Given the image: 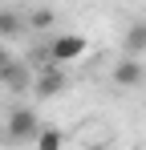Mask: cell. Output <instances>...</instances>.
<instances>
[{"label": "cell", "mask_w": 146, "mask_h": 150, "mask_svg": "<svg viewBox=\"0 0 146 150\" xmlns=\"http://www.w3.org/2000/svg\"><path fill=\"white\" fill-rule=\"evenodd\" d=\"M126 53L130 57H142L146 53V21H134L126 28Z\"/></svg>", "instance_id": "cell-5"}, {"label": "cell", "mask_w": 146, "mask_h": 150, "mask_svg": "<svg viewBox=\"0 0 146 150\" xmlns=\"http://www.w3.org/2000/svg\"><path fill=\"white\" fill-rule=\"evenodd\" d=\"M37 130H41V122H37V114H33V110H12V114H8V122H4L8 142H33V138H37Z\"/></svg>", "instance_id": "cell-2"}, {"label": "cell", "mask_w": 146, "mask_h": 150, "mask_svg": "<svg viewBox=\"0 0 146 150\" xmlns=\"http://www.w3.org/2000/svg\"><path fill=\"white\" fill-rule=\"evenodd\" d=\"M53 21H57V16H53V8H37V12L28 16V25H33V28H49Z\"/></svg>", "instance_id": "cell-9"}, {"label": "cell", "mask_w": 146, "mask_h": 150, "mask_svg": "<svg viewBox=\"0 0 146 150\" xmlns=\"http://www.w3.org/2000/svg\"><path fill=\"white\" fill-rule=\"evenodd\" d=\"M21 28H24L21 12H12V8H0V37H16Z\"/></svg>", "instance_id": "cell-7"}, {"label": "cell", "mask_w": 146, "mask_h": 150, "mask_svg": "<svg viewBox=\"0 0 146 150\" xmlns=\"http://www.w3.org/2000/svg\"><path fill=\"white\" fill-rule=\"evenodd\" d=\"M65 89V73H61V65H45L41 73L33 77V93L37 98H57Z\"/></svg>", "instance_id": "cell-3"}, {"label": "cell", "mask_w": 146, "mask_h": 150, "mask_svg": "<svg viewBox=\"0 0 146 150\" xmlns=\"http://www.w3.org/2000/svg\"><path fill=\"white\" fill-rule=\"evenodd\" d=\"M85 49H89V41L81 37V33H61L57 41H49L45 53H49V65H73V61H81L85 57Z\"/></svg>", "instance_id": "cell-1"}, {"label": "cell", "mask_w": 146, "mask_h": 150, "mask_svg": "<svg viewBox=\"0 0 146 150\" xmlns=\"http://www.w3.org/2000/svg\"><path fill=\"white\" fill-rule=\"evenodd\" d=\"M0 81H8L12 89H24V81H28V73H24V65H16V61H8V65L0 69Z\"/></svg>", "instance_id": "cell-8"}, {"label": "cell", "mask_w": 146, "mask_h": 150, "mask_svg": "<svg viewBox=\"0 0 146 150\" xmlns=\"http://www.w3.org/2000/svg\"><path fill=\"white\" fill-rule=\"evenodd\" d=\"M33 146H37V150H61V146H65V134H61V130H45V126H41V130H37V138H33Z\"/></svg>", "instance_id": "cell-6"}, {"label": "cell", "mask_w": 146, "mask_h": 150, "mask_svg": "<svg viewBox=\"0 0 146 150\" xmlns=\"http://www.w3.org/2000/svg\"><path fill=\"white\" fill-rule=\"evenodd\" d=\"M8 61H12V57H8V53H4V45H0V69H4Z\"/></svg>", "instance_id": "cell-10"}, {"label": "cell", "mask_w": 146, "mask_h": 150, "mask_svg": "<svg viewBox=\"0 0 146 150\" xmlns=\"http://www.w3.org/2000/svg\"><path fill=\"white\" fill-rule=\"evenodd\" d=\"M146 81V69L138 57H122L118 65H114V85L118 89H134V85H142Z\"/></svg>", "instance_id": "cell-4"}]
</instances>
